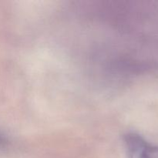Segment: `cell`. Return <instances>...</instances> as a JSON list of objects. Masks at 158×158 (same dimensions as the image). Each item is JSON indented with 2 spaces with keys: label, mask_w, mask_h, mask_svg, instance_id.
Segmentation results:
<instances>
[{
  "label": "cell",
  "mask_w": 158,
  "mask_h": 158,
  "mask_svg": "<svg viewBox=\"0 0 158 158\" xmlns=\"http://www.w3.org/2000/svg\"><path fill=\"white\" fill-rule=\"evenodd\" d=\"M124 143L128 158H158V147L151 145L139 134H126Z\"/></svg>",
  "instance_id": "1"
},
{
  "label": "cell",
  "mask_w": 158,
  "mask_h": 158,
  "mask_svg": "<svg viewBox=\"0 0 158 158\" xmlns=\"http://www.w3.org/2000/svg\"><path fill=\"white\" fill-rule=\"evenodd\" d=\"M5 143H6V142H5V139L0 135V144H4Z\"/></svg>",
  "instance_id": "2"
}]
</instances>
